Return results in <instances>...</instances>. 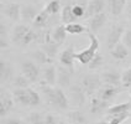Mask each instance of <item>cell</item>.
I'll use <instances>...</instances> for the list:
<instances>
[{
  "instance_id": "cell-1",
  "label": "cell",
  "mask_w": 131,
  "mask_h": 124,
  "mask_svg": "<svg viewBox=\"0 0 131 124\" xmlns=\"http://www.w3.org/2000/svg\"><path fill=\"white\" fill-rule=\"evenodd\" d=\"M40 89L42 91V94L45 96V99L48 104L53 106L54 108L59 110H66L69 107V99L64 94L62 87H54L48 84L46 81L40 82Z\"/></svg>"
},
{
  "instance_id": "cell-2",
  "label": "cell",
  "mask_w": 131,
  "mask_h": 124,
  "mask_svg": "<svg viewBox=\"0 0 131 124\" xmlns=\"http://www.w3.org/2000/svg\"><path fill=\"white\" fill-rule=\"evenodd\" d=\"M13 97H14L15 103L24 106V107H35L38 106L41 102V97L36 91L31 89V88H16L13 92Z\"/></svg>"
},
{
  "instance_id": "cell-3",
  "label": "cell",
  "mask_w": 131,
  "mask_h": 124,
  "mask_svg": "<svg viewBox=\"0 0 131 124\" xmlns=\"http://www.w3.org/2000/svg\"><path fill=\"white\" fill-rule=\"evenodd\" d=\"M88 37H89V41H90L89 46L83 51L75 52V60H78L82 65H88L99 50V40L94 35V32L88 30Z\"/></svg>"
},
{
  "instance_id": "cell-4",
  "label": "cell",
  "mask_w": 131,
  "mask_h": 124,
  "mask_svg": "<svg viewBox=\"0 0 131 124\" xmlns=\"http://www.w3.org/2000/svg\"><path fill=\"white\" fill-rule=\"evenodd\" d=\"M102 77L94 76V74H88L85 77H83L80 84H82L83 89L85 91L87 96H93L102 87Z\"/></svg>"
},
{
  "instance_id": "cell-5",
  "label": "cell",
  "mask_w": 131,
  "mask_h": 124,
  "mask_svg": "<svg viewBox=\"0 0 131 124\" xmlns=\"http://www.w3.org/2000/svg\"><path fill=\"white\" fill-rule=\"evenodd\" d=\"M124 32H125V27L123 24H115L114 26H111V29L108 32V36H106V46H108L109 50L115 47L120 42Z\"/></svg>"
},
{
  "instance_id": "cell-6",
  "label": "cell",
  "mask_w": 131,
  "mask_h": 124,
  "mask_svg": "<svg viewBox=\"0 0 131 124\" xmlns=\"http://www.w3.org/2000/svg\"><path fill=\"white\" fill-rule=\"evenodd\" d=\"M73 73H74V68L67 67L61 63V66L57 67V84L62 88L69 87L72 82Z\"/></svg>"
},
{
  "instance_id": "cell-7",
  "label": "cell",
  "mask_w": 131,
  "mask_h": 124,
  "mask_svg": "<svg viewBox=\"0 0 131 124\" xmlns=\"http://www.w3.org/2000/svg\"><path fill=\"white\" fill-rule=\"evenodd\" d=\"M85 97H87V93L83 89L82 84H73L69 88V98L68 99L72 106H75V107L83 106L85 102Z\"/></svg>"
},
{
  "instance_id": "cell-8",
  "label": "cell",
  "mask_w": 131,
  "mask_h": 124,
  "mask_svg": "<svg viewBox=\"0 0 131 124\" xmlns=\"http://www.w3.org/2000/svg\"><path fill=\"white\" fill-rule=\"evenodd\" d=\"M21 71L32 83L37 82L38 76H40V68H38V66L34 61H31V60H24L21 62Z\"/></svg>"
},
{
  "instance_id": "cell-9",
  "label": "cell",
  "mask_w": 131,
  "mask_h": 124,
  "mask_svg": "<svg viewBox=\"0 0 131 124\" xmlns=\"http://www.w3.org/2000/svg\"><path fill=\"white\" fill-rule=\"evenodd\" d=\"M120 91H121L120 86H113V84H106V83H105V86H103V87L99 88L98 97H100L104 101L110 102L111 99H114V98L120 93Z\"/></svg>"
},
{
  "instance_id": "cell-10",
  "label": "cell",
  "mask_w": 131,
  "mask_h": 124,
  "mask_svg": "<svg viewBox=\"0 0 131 124\" xmlns=\"http://www.w3.org/2000/svg\"><path fill=\"white\" fill-rule=\"evenodd\" d=\"M14 97L6 93L5 91L1 89V96H0V117L4 118L14 107Z\"/></svg>"
},
{
  "instance_id": "cell-11",
  "label": "cell",
  "mask_w": 131,
  "mask_h": 124,
  "mask_svg": "<svg viewBox=\"0 0 131 124\" xmlns=\"http://www.w3.org/2000/svg\"><path fill=\"white\" fill-rule=\"evenodd\" d=\"M106 20H108V17H106V14H105L104 11L94 15V16H92V17L89 19L88 30L92 31V32H94V34L98 32L99 30H102L103 27H104V25L106 24Z\"/></svg>"
},
{
  "instance_id": "cell-12",
  "label": "cell",
  "mask_w": 131,
  "mask_h": 124,
  "mask_svg": "<svg viewBox=\"0 0 131 124\" xmlns=\"http://www.w3.org/2000/svg\"><path fill=\"white\" fill-rule=\"evenodd\" d=\"M105 9V0H90L87 3V10H85V19H90L92 16L103 13Z\"/></svg>"
},
{
  "instance_id": "cell-13",
  "label": "cell",
  "mask_w": 131,
  "mask_h": 124,
  "mask_svg": "<svg viewBox=\"0 0 131 124\" xmlns=\"http://www.w3.org/2000/svg\"><path fill=\"white\" fill-rule=\"evenodd\" d=\"M3 13L11 21H17V20L21 19V5L17 4V3L6 4L3 9Z\"/></svg>"
},
{
  "instance_id": "cell-14",
  "label": "cell",
  "mask_w": 131,
  "mask_h": 124,
  "mask_svg": "<svg viewBox=\"0 0 131 124\" xmlns=\"http://www.w3.org/2000/svg\"><path fill=\"white\" fill-rule=\"evenodd\" d=\"M74 60H75V52H74V46L72 45L59 53V62L67 67L74 68Z\"/></svg>"
},
{
  "instance_id": "cell-15",
  "label": "cell",
  "mask_w": 131,
  "mask_h": 124,
  "mask_svg": "<svg viewBox=\"0 0 131 124\" xmlns=\"http://www.w3.org/2000/svg\"><path fill=\"white\" fill-rule=\"evenodd\" d=\"M109 108V102L108 101H104L100 97H94L92 101H90V107H89V110H90V113L92 114H95V116H98V114H102L104 113L105 110H108Z\"/></svg>"
},
{
  "instance_id": "cell-16",
  "label": "cell",
  "mask_w": 131,
  "mask_h": 124,
  "mask_svg": "<svg viewBox=\"0 0 131 124\" xmlns=\"http://www.w3.org/2000/svg\"><path fill=\"white\" fill-rule=\"evenodd\" d=\"M41 10H38L36 5H31V4H22L21 5V19L26 22H31L35 20L38 13Z\"/></svg>"
},
{
  "instance_id": "cell-17",
  "label": "cell",
  "mask_w": 131,
  "mask_h": 124,
  "mask_svg": "<svg viewBox=\"0 0 131 124\" xmlns=\"http://www.w3.org/2000/svg\"><path fill=\"white\" fill-rule=\"evenodd\" d=\"M102 81L106 84H113V86H120L121 84V74L115 70H109L102 73Z\"/></svg>"
},
{
  "instance_id": "cell-18",
  "label": "cell",
  "mask_w": 131,
  "mask_h": 124,
  "mask_svg": "<svg viewBox=\"0 0 131 124\" xmlns=\"http://www.w3.org/2000/svg\"><path fill=\"white\" fill-rule=\"evenodd\" d=\"M50 17L51 15L48 14L45 9H42L38 15L35 17V20L32 21V25L36 30H41V29H46L47 26H50Z\"/></svg>"
},
{
  "instance_id": "cell-19",
  "label": "cell",
  "mask_w": 131,
  "mask_h": 124,
  "mask_svg": "<svg viewBox=\"0 0 131 124\" xmlns=\"http://www.w3.org/2000/svg\"><path fill=\"white\" fill-rule=\"evenodd\" d=\"M13 76H14V68L7 61L1 60L0 61V81H1V83L9 82L13 78Z\"/></svg>"
},
{
  "instance_id": "cell-20",
  "label": "cell",
  "mask_w": 131,
  "mask_h": 124,
  "mask_svg": "<svg viewBox=\"0 0 131 124\" xmlns=\"http://www.w3.org/2000/svg\"><path fill=\"white\" fill-rule=\"evenodd\" d=\"M30 31V27L27 25H16L13 30V42L19 46H21V42L26 34Z\"/></svg>"
},
{
  "instance_id": "cell-21",
  "label": "cell",
  "mask_w": 131,
  "mask_h": 124,
  "mask_svg": "<svg viewBox=\"0 0 131 124\" xmlns=\"http://www.w3.org/2000/svg\"><path fill=\"white\" fill-rule=\"evenodd\" d=\"M30 56L32 57V60L36 62L37 65H51L52 63V57H50L46 52L40 49V50H35L30 53Z\"/></svg>"
},
{
  "instance_id": "cell-22",
  "label": "cell",
  "mask_w": 131,
  "mask_h": 124,
  "mask_svg": "<svg viewBox=\"0 0 131 124\" xmlns=\"http://www.w3.org/2000/svg\"><path fill=\"white\" fill-rule=\"evenodd\" d=\"M127 49H129V47H126L124 44H120V42H119L115 47H113V49L110 50V55H111L113 59L117 60V61H123V60H125L129 56Z\"/></svg>"
},
{
  "instance_id": "cell-23",
  "label": "cell",
  "mask_w": 131,
  "mask_h": 124,
  "mask_svg": "<svg viewBox=\"0 0 131 124\" xmlns=\"http://www.w3.org/2000/svg\"><path fill=\"white\" fill-rule=\"evenodd\" d=\"M43 80L51 84V86H54L57 84V67L52 65H48L47 67L43 68Z\"/></svg>"
},
{
  "instance_id": "cell-24",
  "label": "cell",
  "mask_w": 131,
  "mask_h": 124,
  "mask_svg": "<svg viewBox=\"0 0 131 124\" xmlns=\"http://www.w3.org/2000/svg\"><path fill=\"white\" fill-rule=\"evenodd\" d=\"M126 3L127 0H109V9L111 15L114 16H119L126 7Z\"/></svg>"
},
{
  "instance_id": "cell-25",
  "label": "cell",
  "mask_w": 131,
  "mask_h": 124,
  "mask_svg": "<svg viewBox=\"0 0 131 124\" xmlns=\"http://www.w3.org/2000/svg\"><path fill=\"white\" fill-rule=\"evenodd\" d=\"M68 35L67 30H66V25H58L56 26L54 30L52 31V40L56 41L57 44L62 45L66 41V37Z\"/></svg>"
},
{
  "instance_id": "cell-26",
  "label": "cell",
  "mask_w": 131,
  "mask_h": 124,
  "mask_svg": "<svg viewBox=\"0 0 131 124\" xmlns=\"http://www.w3.org/2000/svg\"><path fill=\"white\" fill-rule=\"evenodd\" d=\"M67 120L73 124H85L88 122L85 116L82 112H79V110H71V112H68Z\"/></svg>"
},
{
  "instance_id": "cell-27",
  "label": "cell",
  "mask_w": 131,
  "mask_h": 124,
  "mask_svg": "<svg viewBox=\"0 0 131 124\" xmlns=\"http://www.w3.org/2000/svg\"><path fill=\"white\" fill-rule=\"evenodd\" d=\"M42 50H43L52 59H54L56 56H57V53H58V49H59V44H57L56 41H48V42H45L42 44V47H41Z\"/></svg>"
},
{
  "instance_id": "cell-28",
  "label": "cell",
  "mask_w": 131,
  "mask_h": 124,
  "mask_svg": "<svg viewBox=\"0 0 131 124\" xmlns=\"http://www.w3.org/2000/svg\"><path fill=\"white\" fill-rule=\"evenodd\" d=\"M66 30L68 32V35H80L83 34L84 31H88V29L85 26H83L82 24H78V22H71V24H66Z\"/></svg>"
},
{
  "instance_id": "cell-29",
  "label": "cell",
  "mask_w": 131,
  "mask_h": 124,
  "mask_svg": "<svg viewBox=\"0 0 131 124\" xmlns=\"http://www.w3.org/2000/svg\"><path fill=\"white\" fill-rule=\"evenodd\" d=\"M131 102H124L115 104L113 107L108 108V114H117V113H124V112H130Z\"/></svg>"
},
{
  "instance_id": "cell-30",
  "label": "cell",
  "mask_w": 131,
  "mask_h": 124,
  "mask_svg": "<svg viewBox=\"0 0 131 124\" xmlns=\"http://www.w3.org/2000/svg\"><path fill=\"white\" fill-rule=\"evenodd\" d=\"M61 19L64 24H71V22H75L77 21V17L74 16L72 11V6L71 5H66L62 9V15H61Z\"/></svg>"
},
{
  "instance_id": "cell-31",
  "label": "cell",
  "mask_w": 131,
  "mask_h": 124,
  "mask_svg": "<svg viewBox=\"0 0 131 124\" xmlns=\"http://www.w3.org/2000/svg\"><path fill=\"white\" fill-rule=\"evenodd\" d=\"M130 117V112H124V113H117V114H109L106 117V122L111 124H119L125 122L127 118Z\"/></svg>"
},
{
  "instance_id": "cell-32",
  "label": "cell",
  "mask_w": 131,
  "mask_h": 124,
  "mask_svg": "<svg viewBox=\"0 0 131 124\" xmlns=\"http://www.w3.org/2000/svg\"><path fill=\"white\" fill-rule=\"evenodd\" d=\"M50 15H57L61 11V1L59 0H51L43 7Z\"/></svg>"
},
{
  "instance_id": "cell-33",
  "label": "cell",
  "mask_w": 131,
  "mask_h": 124,
  "mask_svg": "<svg viewBox=\"0 0 131 124\" xmlns=\"http://www.w3.org/2000/svg\"><path fill=\"white\" fill-rule=\"evenodd\" d=\"M25 122H27L30 124H40V123H45V116L40 112H32L30 113L27 118L25 119Z\"/></svg>"
},
{
  "instance_id": "cell-34",
  "label": "cell",
  "mask_w": 131,
  "mask_h": 124,
  "mask_svg": "<svg viewBox=\"0 0 131 124\" xmlns=\"http://www.w3.org/2000/svg\"><path fill=\"white\" fill-rule=\"evenodd\" d=\"M85 10H87V4H84V3H77V4H74L72 6V11L77 19L84 17Z\"/></svg>"
},
{
  "instance_id": "cell-35",
  "label": "cell",
  "mask_w": 131,
  "mask_h": 124,
  "mask_svg": "<svg viewBox=\"0 0 131 124\" xmlns=\"http://www.w3.org/2000/svg\"><path fill=\"white\" fill-rule=\"evenodd\" d=\"M31 81L25 76V74H19L14 78V86L16 88H26L30 86Z\"/></svg>"
},
{
  "instance_id": "cell-36",
  "label": "cell",
  "mask_w": 131,
  "mask_h": 124,
  "mask_svg": "<svg viewBox=\"0 0 131 124\" xmlns=\"http://www.w3.org/2000/svg\"><path fill=\"white\" fill-rule=\"evenodd\" d=\"M0 47H1V50H3V49H6V47H9L6 26H5V24H3V22L0 24Z\"/></svg>"
},
{
  "instance_id": "cell-37",
  "label": "cell",
  "mask_w": 131,
  "mask_h": 124,
  "mask_svg": "<svg viewBox=\"0 0 131 124\" xmlns=\"http://www.w3.org/2000/svg\"><path fill=\"white\" fill-rule=\"evenodd\" d=\"M103 62H104V59H103V56L100 53H95V56L92 59V61L88 63V67H89V70H96V68H99L100 66L103 65Z\"/></svg>"
},
{
  "instance_id": "cell-38",
  "label": "cell",
  "mask_w": 131,
  "mask_h": 124,
  "mask_svg": "<svg viewBox=\"0 0 131 124\" xmlns=\"http://www.w3.org/2000/svg\"><path fill=\"white\" fill-rule=\"evenodd\" d=\"M121 84L125 88L131 87V67L126 68L124 72L121 73Z\"/></svg>"
},
{
  "instance_id": "cell-39",
  "label": "cell",
  "mask_w": 131,
  "mask_h": 124,
  "mask_svg": "<svg viewBox=\"0 0 131 124\" xmlns=\"http://www.w3.org/2000/svg\"><path fill=\"white\" fill-rule=\"evenodd\" d=\"M123 44H124L126 47L131 49V29L125 30L124 35H123Z\"/></svg>"
},
{
  "instance_id": "cell-40",
  "label": "cell",
  "mask_w": 131,
  "mask_h": 124,
  "mask_svg": "<svg viewBox=\"0 0 131 124\" xmlns=\"http://www.w3.org/2000/svg\"><path fill=\"white\" fill-rule=\"evenodd\" d=\"M45 123L46 124H57L59 123V119L54 114L48 113V114H45Z\"/></svg>"
},
{
  "instance_id": "cell-41",
  "label": "cell",
  "mask_w": 131,
  "mask_h": 124,
  "mask_svg": "<svg viewBox=\"0 0 131 124\" xmlns=\"http://www.w3.org/2000/svg\"><path fill=\"white\" fill-rule=\"evenodd\" d=\"M125 10H126V14L131 16V0H127V3H126V7H125Z\"/></svg>"
},
{
  "instance_id": "cell-42",
  "label": "cell",
  "mask_w": 131,
  "mask_h": 124,
  "mask_svg": "<svg viewBox=\"0 0 131 124\" xmlns=\"http://www.w3.org/2000/svg\"><path fill=\"white\" fill-rule=\"evenodd\" d=\"M129 93H130V97H131V87H130V89H129Z\"/></svg>"
}]
</instances>
